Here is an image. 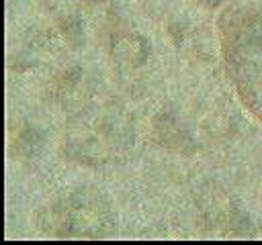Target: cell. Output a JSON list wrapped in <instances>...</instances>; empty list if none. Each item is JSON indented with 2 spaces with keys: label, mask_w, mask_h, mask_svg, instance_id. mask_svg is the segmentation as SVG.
Masks as SVG:
<instances>
[{
  "label": "cell",
  "mask_w": 262,
  "mask_h": 245,
  "mask_svg": "<svg viewBox=\"0 0 262 245\" xmlns=\"http://www.w3.org/2000/svg\"><path fill=\"white\" fill-rule=\"evenodd\" d=\"M182 31H184L182 24H178V22L170 24V35H172V39H174L176 45H180V41H182Z\"/></svg>",
  "instance_id": "9"
},
{
  "label": "cell",
  "mask_w": 262,
  "mask_h": 245,
  "mask_svg": "<svg viewBox=\"0 0 262 245\" xmlns=\"http://www.w3.org/2000/svg\"><path fill=\"white\" fill-rule=\"evenodd\" d=\"M53 98L63 104H76L90 92L88 74L82 67H68L53 80Z\"/></svg>",
  "instance_id": "5"
},
{
  "label": "cell",
  "mask_w": 262,
  "mask_h": 245,
  "mask_svg": "<svg viewBox=\"0 0 262 245\" xmlns=\"http://www.w3.org/2000/svg\"><path fill=\"white\" fill-rule=\"evenodd\" d=\"M37 227L53 237H104L113 231V214L98 190L78 188L41 208Z\"/></svg>",
  "instance_id": "2"
},
{
  "label": "cell",
  "mask_w": 262,
  "mask_h": 245,
  "mask_svg": "<svg viewBox=\"0 0 262 245\" xmlns=\"http://www.w3.org/2000/svg\"><path fill=\"white\" fill-rule=\"evenodd\" d=\"M111 57L125 67H139L149 57V43L139 33L119 31L111 37Z\"/></svg>",
  "instance_id": "4"
},
{
  "label": "cell",
  "mask_w": 262,
  "mask_h": 245,
  "mask_svg": "<svg viewBox=\"0 0 262 245\" xmlns=\"http://www.w3.org/2000/svg\"><path fill=\"white\" fill-rule=\"evenodd\" d=\"M59 33L66 39V43L74 49H78L84 43V24L78 14H66L59 18Z\"/></svg>",
  "instance_id": "8"
},
{
  "label": "cell",
  "mask_w": 262,
  "mask_h": 245,
  "mask_svg": "<svg viewBox=\"0 0 262 245\" xmlns=\"http://www.w3.org/2000/svg\"><path fill=\"white\" fill-rule=\"evenodd\" d=\"M221 2H223V0H199V4L205 6V8H217Z\"/></svg>",
  "instance_id": "10"
},
{
  "label": "cell",
  "mask_w": 262,
  "mask_h": 245,
  "mask_svg": "<svg viewBox=\"0 0 262 245\" xmlns=\"http://www.w3.org/2000/svg\"><path fill=\"white\" fill-rule=\"evenodd\" d=\"M86 2H90V4H96V2H104V0H86Z\"/></svg>",
  "instance_id": "11"
},
{
  "label": "cell",
  "mask_w": 262,
  "mask_h": 245,
  "mask_svg": "<svg viewBox=\"0 0 262 245\" xmlns=\"http://www.w3.org/2000/svg\"><path fill=\"white\" fill-rule=\"evenodd\" d=\"M41 147H43V135L33 127H25L14 137V141L10 145V155L20 161H31L37 157Z\"/></svg>",
  "instance_id": "7"
},
{
  "label": "cell",
  "mask_w": 262,
  "mask_h": 245,
  "mask_svg": "<svg viewBox=\"0 0 262 245\" xmlns=\"http://www.w3.org/2000/svg\"><path fill=\"white\" fill-rule=\"evenodd\" d=\"M154 137L166 149H176V151H186L188 153L194 147L190 135L178 125L176 116L170 114V112H160L154 118Z\"/></svg>",
  "instance_id": "6"
},
{
  "label": "cell",
  "mask_w": 262,
  "mask_h": 245,
  "mask_svg": "<svg viewBox=\"0 0 262 245\" xmlns=\"http://www.w3.org/2000/svg\"><path fill=\"white\" fill-rule=\"evenodd\" d=\"M227 69L244 102L262 118V14L227 10L221 16Z\"/></svg>",
  "instance_id": "1"
},
{
  "label": "cell",
  "mask_w": 262,
  "mask_h": 245,
  "mask_svg": "<svg viewBox=\"0 0 262 245\" xmlns=\"http://www.w3.org/2000/svg\"><path fill=\"white\" fill-rule=\"evenodd\" d=\"M131 135L127 129H119L117 122L100 120L88 131L74 133L68 141V153L72 159L84 165H102L117 157V153L129 147Z\"/></svg>",
  "instance_id": "3"
}]
</instances>
